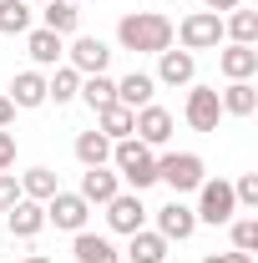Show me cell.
Wrapping results in <instances>:
<instances>
[{
    "label": "cell",
    "instance_id": "obj_1",
    "mask_svg": "<svg viewBox=\"0 0 258 263\" xmlns=\"http://www.w3.org/2000/svg\"><path fill=\"white\" fill-rule=\"evenodd\" d=\"M117 41L122 51H137V56H162L172 46V21L162 10H127L117 21Z\"/></svg>",
    "mask_w": 258,
    "mask_h": 263
},
{
    "label": "cell",
    "instance_id": "obj_2",
    "mask_svg": "<svg viewBox=\"0 0 258 263\" xmlns=\"http://www.w3.org/2000/svg\"><path fill=\"white\" fill-rule=\"evenodd\" d=\"M112 162H117V177L127 182L132 193H147V187L157 182V152H152V147H142L137 137L112 142Z\"/></svg>",
    "mask_w": 258,
    "mask_h": 263
},
{
    "label": "cell",
    "instance_id": "obj_3",
    "mask_svg": "<svg viewBox=\"0 0 258 263\" xmlns=\"http://www.w3.org/2000/svg\"><path fill=\"white\" fill-rule=\"evenodd\" d=\"M197 223H213V228H228L233 218H238V197H233V182L223 177H202V187H197Z\"/></svg>",
    "mask_w": 258,
    "mask_h": 263
},
{
    "label": "cell",
    "instance_id": "obj_4",
    "mask_svg": "<svg viewBox=\"0 0 258 263\" xmlns=\"http://www.w3.org/2000/svg\"><path fill=\"white\" fill-rule=\"evenodd\" d=\"M202 177H208V167H202L197 152H162V157H157V182H167L177 197H182V193H197Z\"/></svg>",
    "mask_w": 258,
    "mask_h": 263
},
{
    "label": "cell",
    "instance_id": "obj_5",
    "mask_svg": "<svg viewBox=\"0 0 258 263\" xmlns=\"http://www.w3.org/2000/svg\"><path fill=\"white\" fill-rule=\"evenodd\" d=\"M172 35H177L182 51H218V46H223V15H218V10H193V15L177 21Z\"/></svg>",
    "mask_w": 258,
    "mask_h": 263
},
{
    "label": "cell",
    "instance_id": "obj_6",
    "mask_svg": "<svg viewBox=\"0 0 258 263\" xmlns=\"http://www.w3.org/2000/svg\"><path fill=\"white\" fill-rule=\"evenodd\" d=\"M182 122L193 132H218L223 122V106H218V86H188V101H182Z\"/></svg>",
    "mask_w": 258,
    "mask_h": 263
},
{
    "label": "cell",
    "instance_id": "obj_7",
    "mask_svg": "<svg viewBox=\"0 0 258 263\" xmlns=\"http://www.w3.org/2000/svg\"><path fill=\"white\" fill-rule=\"evenodd\" d=\"M172 111L157 106V101H147V106H137V117H132V137L142 142V147H167L172 142Z\"/></svg>",
    "mask_w": 258,
    "mask_h": 263
},
{
    "label": "cell",
    "instance_id": "obj_8",
    "mask_svg": "<svg viewBox=\"0 0 258 263\" xmlns=\"http://www.w3.org/2000/svg\"><path fill=\"white\" fill-rule=\"evenodd\" d=\"M112 61V46L101 41V35H71V46H66V66H76L81 76H101Z\"/></svg>",
    "mask_w": 258,
    "mask_h": 263
},
{
    "label": "cell",
    "instance_id": "obj_9",
    "mask_svg": "<svg viewBox=\"0 0 258 263\" xmlns=\"http://www.w3.org/2000/svg\"><path fill=\"white\" fill-rule=\"evenodd\" d=\"M86 218H91V208H86L81 193H66V187H61L56 197H46V223H56L61 233H81Z\"/></svg>",
    "mask_w": 258,
    "mask_h": 263
},
{
    "label": "cell",
    "instance_id": "obj_10",
    "mask_svg": "<svg viewBox=\"0 0 258 263\" xmlns=\"http://www.w3.org/2000/svg\"><path fill=\"white\" fill-rule=\"evenodd\" d=\"M106 228L132 238L137 228H147V208H142V193H117L106 202Z\"/></svg>",
    "mask_w": 258,
    "mask_h": 263
},
{
    "label": "cell",
    "instance_id": "obj_11",
    "mask_svg": "<svg viewBox=\"0 0 258 263\" xmlns=\"http://www.w3.org/2000/svg\"><path fill=\"white\" fill-rule=\"evenodd\" d=\"M157 233L167 238V243H188L197 233V213L182 202V197H172L167 208H157Z\"/></svg>",
    "mask_w": 258,
    "mask_h": 263
},
{
    "label": "cell",
    "instance_id": "obj_12",
    "mask_svg": "<svg viewBox=\"0 0 258 263\" xmlns=\"http://www.w3.org/2000/svg\"><path fill=\"white\" fill-rule=\"evenodd\" d=\"M5 228H10V238H35V233L46 228V202L15 197V202L5 208Z\"/></svg>",
    "mask_w": 258,
    "mask_h": 263
},
{
    "label": "cell",
    "instance_id": "obj_13",
    "mask_svg": "<svg viewBox=\"0 0 258 263\" xmlns=\"http://www.w3.org/2000/svg\"><path fill=\"white\" fill-rule=\"evenodd\" d=\"M76 193L86 197V208H106L112 197L122 193V177H117L112 167H86V172H81V187H76Z\"/></svg>",
    "mask_w": 258,
    "mask_h": 263
},
{
    "label": "cell",
    "instance_id": "obj_14",
    "mask_svg": "<svg viewBox=\"0 0 258 263\" xmlns=\"http://www.w3.org/2000/svg\"><path fill=\"white\" fill-rule=\"evenodd\" d=\"M193 76H197V56L193 51H162L157 56V81L162 86H193Z\"/></svg>",
    "mask_w": 258,
    "mask_h": 263
},
{
    "label": "cell",
    "instance_id": "obj_15",
    "mask_svg": "<svg viewBox=\"0 0 258 263\" xmlns=\"http://www.w3.org/2000/svg\"><path fill=\"white\" fill-rule=\"evenodd\" d=\"M218 71H223L228 81H253L258 76V46H233L228 41L223 51H218Z\"/></svg>",
    "mask_w": 258,
    "mask_h": 263
},
{
    "label": "cell",
    "instance_id": "obj_16",
    "mask_svg": "<svg viewBox=\"0 0 258 263\" xmlns=\"http://www.w3.org/2000/svg\"><path fill=\"white\" fill-rule=\"evenodd\" d=\"M26 51H31L35 71H41V66H61V61H66V35L35 26V31H26Z\"/></svg>",
    "mask_w": 258,
    "mask_h": 263
},
{
    "label": "cell",
    "instance_id": "obj_17",
    "mask_svg": "<svg viewBox=\"0 0 258 263\" xmlns=\"http://www.w3.org/2000/svg\"><path fill=\"white\" fill-rule=\"evenodd\" d=\"M5 97L15 101V111H35V106H46V76L41 71H15V81H10V91Z\"/></svg>",
    "mask_w": 258,
    "mask_h": 263
},
{
    "label": "cell",
    "instance_id": "obj_18",
    "mask_svg": "<svg viewBox=\"0 0 258 263\" xmlns=\"http://www.w3.org/2000/svg\"><path fill=\"white\" fill-rule=\"evenodd\" d=\"M127 263H167V238H162L157 228H137L127 238V253H122Z\"/></svg>",
    "mask_w": 258,
    "mask_h": 263
},
{
    "label": "cell",
    "instance_id": "obj_19",
    "mask_svg": "<svg viewBox=\"0 0 258 263\" xmlns=\"http://www.w3.org/2000/svg\"><path fill=\"white\" fill-rule=\"evenodd\" d=\"M76 243H71V253H76V263H122V253H117V243L112 238H101V233H71Z\"/></svg>",
    "mask_w": 258,
    "mask_h": 263
},
{
    "label": "cell",
    "instance_id": "obj_20",
    "mask_svg": "<svg viewBox=\"0 0 258 263\" xmlns=\"http://www.w3.org/2000/svg\"><path fill=\"white\" fill-rule=\"evenodd\" d=\"M218 106H223V117H253L258 111V86L253 81H228L218 91Z\"/></svg>",
    "mask_w": 258,
    "mask_h": 263
},
{
    "label": "cell",
    "instance_id": "obj_21",
    "mask_svg": "<svg viewBox=\"0 0 258 263\" xmlns=\"http://www.w3.org/2000/svg\"><path fill=\"white\" fill-rule=\"evenodd\" d=\"M41 26H46V31H56V35H81V10H76L71 0H46Z\"/></svg>",
    "mask_w": 258,
    "mask_h": 263
},
{
    "label": "cell",
    "instance_id": "obj_22",
    "mask_svg": "<svg viewBox=\"0 0 258 263\" xmlns=\"http://www.w3.org/2000/svg\"><path fill=\"white\" fill-rule=\"evenodd\" d=\"M152 97H157V76H147V71H132V76L117 81V101L132 106V111H137V106H147Z\"/></svg>",
    "mask_w": 258,
    "mask_h": 263
},
{
    "label": "cell",
    "instance_id": "obj_23",
    "mask_svg": "<svg viewBox=\"0 0 258 263\" xmlns=\"http://www.w3.org/2000/svg\"><path fill=\"white\" fill-rule=\"evenodd\" d=\"M81 97V71L76 66H56L51 76H46V101H56V106H66V101H76Z\"/></svg>",
    "mask_w": 258,
    "mask_h": 263
},
{
    "label": "cell",
    "instance_id": "obj_24",
    "mask_svg": "<svg viewBox=\"0 0 258 263\" xmlns=\"http://www.w3.org/2000/svg\"><path fill=\"white\" fill-rule=\"evenodd\" d=\"M15 182H21V197H31V202H46V197L61 193V177H56L51 167H31V172H21Z\"/></svg>",
    "mask_w": 258,
    "mask_h": 263
},
{
    "label": "cell",
    "instance_id": "obj_25",
    "mask_svg": "<svg viewBox=\"0 0 258 263\" xmlns=\"http://www.w3.org/2000/svg\"><path fill=\"white\" fill-rule=\"evenodd\" d=\"M132 106H122V101H112V106H101L97 111V132L106 137V142H122V137H132Z\"/></svg>",
    "mask_w": 258,
    "mask_h": 263
},
{
    "label": "cell",
    "instance_id": "obj_26",
    "mask_svg": "<svg viewBox=\"0 0 258 263\" xmlns=\"http://www.w3.org/2000/svg\"><path fill=\"white\" fill-rule=\"evenodd\" d=\"M76 162H81V167H106V162H112V142H106L97 127L81 132V137H76Z\"/></svg>",
    "mask_w": 258,
    "mask_h": 263
},
{
    "label": "cell",
    "instance_id": "obj_27",
    "mask_svg": "<svg viewBox=\"0 0 258 263\" xmlns=\"http://www.w3.org/2000/svg\"><path fill=\"white\" fill-rule=\"evenodd\" d=\"M223 41H233V46H258V15L253 10H228Z\"/></svg>",
    "mask_w": 258,
    "mask_h": 263
},
{
    "label": "cell",
    "instance_id": "obj_28",
    "mask_svg": "<svg viewBox=\"0 0 258 263\" xmlns=\"http://www.w3.org/2000/svg\"><path fill=\"white\" fill-rule=\"evenodd\" d=\"M81 101L91 106V111H101V106H112L117 101V81L101 71V76H81Z\"/></svg>",
    "mask_w": 258,
    "mask_h": 263
},
{
    "label": "cell",
    "instance_id": "obj_29",
    "mask_svg": "<svg viewBox=\"0 0 258 263\" xmlns=\"http://www.w3.org/2000/svg\"><path fill=\"white\" fill-rule=\"evenodd\" d=\"M0 31L5 35H26L31 31V5H26V0H0Z\"/></svg>",
    "mask_w": 258,
    "mask_h": 263
},
{
    "label": "cell",
    "instance_id": "obj_30",
    "mask_svg": "<svg viewBox=\"0 0 258 263\" xmlns=\"http://www.w3.org/2000/svg\"><path fill=\"white\" fill-rule=\"evenodd\" d=\"M228 233H233V248L238 253H258V218H233Z\"/></svg>",
    "mask_w": 258,
    "mask_h": 263
},
{
    "label": "cell",
    "instance_id": "obj_31",
    "mask_svg": "<svg viewBox=\"0 0 258 263\" xmlns=\"http://www.w3.org/2000/svg\"><path fill=\"white\" fill-rule=\"evenodd\" d=\"M233 197H238V208H258V172H243L233 182Z\"/></svg>",
    "mask_w": 258,
    "mask_h": 263
},
{
    "label": "cell",
    "instance_id": "obj_32",
    "mask_svg": "<svg viewBox=\"0 0 258 263\" xmlns=\"http://www.w3.org/2000/svg\"><path fill=\"white\" fill-rule=\"evenodd\" d=\"M15 167V132L0 127V172H10Z\"/></svg>",
    "mask_w": 258,
    "mask_h": 263
},
{
    "label": "cell",
    "instance_id": "obj_33",
    "mask_svg": "<svg viewBox=\"0 0 258 263\" xmlns=\"http://www.w3.org/2000/svg\"><path fill=\"white\" fill-rule=\"evenodd\" d=\"M15 197H21V182H15V172H0V213H5Z\"/></svg>",
    "mask_w": 258,
    "mask_h": 263
},
{
    "label": "cell",
    "instance_id": "obj_34",
    "mask_svg": "<svg viewBox=\"0 0 258 263\" xmlns=\"http://www.w3.org/2000/svg\"><path fill=\"white\" fill-rule=\"evenodd\" d=\"M10 122H15V101L0 97V127H10Z\"/></svg>",
    "mask_w": 258,
    "mask_h": 263
},
{
    "label": "cell",
    "instance_id": "obj_35",
    "mask_svg": "<svg viewBox=\"0 0 258 263\" xmlns=\"http://www.w3.org/2000/svg\"><path fill=\"white\" fill-rule=\"evenodd\" d=\"M202 10H218L223 15V10H238V0H202Z\"/></svg>",
    "mask_w": 258,
    "mask_h": 263
},
{
    "label": "cell",
    "instance_id": "obj_36",
    "mask_svg": "<svg viewBox=\"0 0 258 263\" xmlns=\"http://www.w3.org/2000/svg\"><path fill=\"white\" fill-rule=\"evenodd\" d=\"M218 263H253V253H238L233 248V253H218Z\"/></svg>",
    "mask_w": 258,
    "mask_h": 263
},
{
    "label": "cell",
    "instance_id": "obj_37",
    "mask_svg": "<svg viewBox=\"0 0 258 263\" xmlns=\"http://www.w3.org/2000/svg\"><path fill=\"white\" fill-rule=\"evenodd\" d=\"M15 263H51V258H41V253H35V258H15Z\"/></svg>",
    "mask_w": 258,
    "mask_h": 263
},
{
    "label": "cell",
    "instance_id": "obj_38",
    "mask_svg": "<svg viewBox=\"0 0 258 263\" xmlns=\"http://www.w3.org/2000/svg\"><path fill=\"white\" fill-rule=\"evenodd\" d=\"M26 5H46V0H26Z\"/></svg>",
    "mask_w": 258,
    "mask_h": 263
},
{
    "label": "cell",
    "instance_id": "obj_39",
    "mask_svg": "<svg viewBox=\"0 0 258 263\" xmlns=\"http://www.w3.org/2000/svg\"><path fill=\"white\" fill-rule=\"evenodd\" d=\"M71 5H81V0H71Z\"/></svg>",
    "mask_w": 258,
    "mask_h": 263
}]
</instances>
